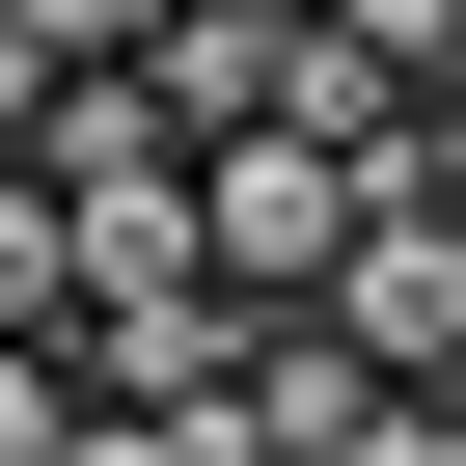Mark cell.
<instances>
[{"label":"cell","mask_w":466,"mask_h":466,"mask_svg":"<svg viewBox=\"0 0 466 466\" xmlns=\"http://www.w3.org/2000/svg\"><path fill=\"white\" fill-rule=\"evenodd\" d=\"M56 83H83V56L28 28V0H0V165H28V110H56Z\"/></svg>","instance_id":"cell-7"},{"label":"cell","mask_w":466,"mask_h":466,"mask_svg":"<svg viewBox=\"0 0 466 466\" xmlns=\"http://www.w3.org/2000/svg\"><path fill=\"white\" fill-rule=\"evenodd\" d=\"M329 329H357V384H466V192H357V275H329Z\"/></svg>","instance_id":"cell-2"},{"label":"cell","mask_w":466,"mask_h":466,"mask_svg":"<svg viewBox=\"0 0 466 466\" xmlns=\"http://www.w3.org/2000/svg\"><path fill=\"white\" fill-rule=\"evenodd\" d=\"M329 466H466V384H384V411H357Z\"/></svg>","instance_id":"cell-6"},{"label":"cell","mask_w":466,"mask_h":466,"mask_svg":"<svg viewBox=\"0 0 466 466\" xmlns=\"http://www.w3.org/2000/svg\"><path fill=\"white\" fill-rule=\"evenodd\" d=\"M302 56H329V0H165V56H137V83H165L192 137H248V110H302Z\"/></svg>","instance_id":"cell-3"},{"label":"cell","mask_w":466,"mask_h":466,"mask_svg":"<svg viewBox=\"0 0 466 466\" xmlns=\"http://www.w3.org/2000/svg\"><path fill=\"white\" fill-rule=\"evenodd\" d=\"M357 137H302V110H248V137H192V248H219V302H248V329H302L329 275H357Z\"/></svg>","instance_id":"cell-1"},{"label":"cell","mask_w":466,"mask_h":466,"mask_svg":"<svg viewBox=\"0 0 466 466\" xmlns=\"http://www.w3.org/2000/svg\"><path fill=\"white\" fill-rule=\"evenodd\" d=\"M110 302V248H83V192L56 165H0V329H83Z\"/></svg>","instance_id":"cell-4"},{"label":"cell","mask_w":466,"mask_h":466,"mask_svg":"<svg viewBox=\"0 0 466 466\" xmlns=\"http://www.w3.org/2000/svg\"><path fill=\"white\" fill-rule=\"evenodd\" d=\"M83 466H219V439H192V411H137V384H110V411H83Z\"/></svg>","instance_id":"cell-9"},{"label":"cell","mask_w":466,"mask_h":466,"mask_svg":"<svg viewBox=\"0 0 466 466\" xmlns=\"http://www.w3.org/2000/svg\"><path fill=\"white\" fill-rule=\"evenodd\" d=\"M83 411H110L83 329H0V466H83Z\"/></svg>","instance_id":"cell-5"},{"label":"cell","mask_w":466,"mask_h":466,"mask_svg":"<svg viewBox=\"0 0 466 466\" xmlns=\"http://www.w3.org/2000/svg\"><path fill=\"white\" fill-rule=\"evenodd\" d=\"M28 28H56V56L110 83V56H165V0H28Z\"/></svg>","instance_id":"cell-8"}]
</instances>
